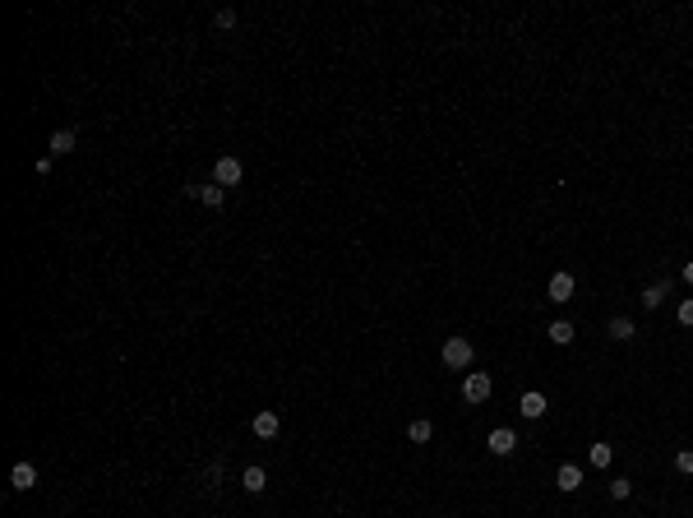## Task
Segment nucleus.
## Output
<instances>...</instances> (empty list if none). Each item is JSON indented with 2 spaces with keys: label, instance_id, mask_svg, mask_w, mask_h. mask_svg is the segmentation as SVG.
Returning <instances> with one entry per match:
<instances>
[{
  "label": "nucleus",
  "instance_id": "2eb2a0df",
  "mask_svg": "<svg viewBox=\"0 0 693 518\" xmlns=\"http://www.w3.org/2000/svg\"><path fill=\"white\" fill-rule=\"evenodd\" d=\"M633 333H638V329H633V320H628V315L610 320V338H619V342H624V338H633Z\"/></svg>",
  "mask_w": 693,
  "mask_h": 518
},
{
  "label": "nucleus",
  "instance_id": "9b49d317",
  "mask_svg": "<svg viewBox=\"0 0 693 518\" xmlns=\"http://www.w3.org/2000/svg\"><path fill=\"white\" fill-rule=\"evenodd\" d=\"M74 143H79V139H74V130H55V134H51V153H55V157H65V153H74Z\"/></svg>",
  "mask_w": 693,
  "mask_h": 518
},
{
  "label": "nucleus",
  "instance_id": "f3484780",
  "mask_svg": "<svg viewBox=\"0 0 693 518\" xmlns=\"http://www.w3.org/2000/svg\"><path fill=\"white\" fill-rule=\"evenodd\" d=\"M610 458H615L610 444H592V467H610Z\"/></svg>",
  "mask_w": 693,
  "mask_h": 518
},
{
  "label": "nucleus",
  "instance_id": "20e7f679",
  "mask_svg": "<svg viewBox=\"0 0 693 518\" xmlns=\"http://www.w3.org/2000/svg\"><path fill=\"white\" fill-rule=\"evenodd\" d=\"M277 426H282V421H277V412H254V421H250V430L259 435V440H273Z\"/></svg>",
  "mask_w": 693,
  "mask_h": 518
},
{
  "label": "nucleus",
  "instance_id": "1a4fd4ad",
  "mask_svg": "<svg viewBox=\"0 0 693 518\" xmlns=\"http://www.w3.org/2000/svg\"><path fill=\"white\" fill-rule=\"evenodd\" d=\"M555 486H560V491H578V486H583V467L564 463L560 472H555Z\"/></svg>",
  "mask_w": 693,
  "mask_h": 518
},
{
  "label": "nucleus",
  "instance_id": "a211bd4d",
  "mask_svg": "<svg viewBox=\"0 0 693 518\" xmlns=\"http://www.w3.org/2000/svg\"><path fill=\"white\" fill-rule=\"evenodd\" d=\"M628 496H633V481L615 477V481H610V500H628Z\"/></svg>",
  "mask_w": 693,
  "mask_h": 518
},
{
  "label": "nucleus",
  "instance_id": "4be33fe9",
  "mask_svg": "<svg viewBox=\"0 0 693 518\" xmlns=\"http://www.w3.org/2000/svg\"><path fill=\"white\" fill-rule=\"evenodd\" d=\"M684 283L693 287V259H689V264H684Z\"/></svg>",
  "mask_w": 693,
  "mask_h": 518
},
{
  "label": "nucleus",
  "instance_id": "f03ea898",
  "mask_svg": "<svg viewBox=\"0 0 693 518\" xmlns=\"http://www.w3.org/2000/svg\"><path fill=\"white\" fill-rule=\"evenodd\" d=\"M444 365L467 370V365H472V342H467V338H449V342H444Z\"/></svg>",
  "mask_w": 693,
  "mask_h": 518
},
{
  "label": "nucleus",
  "instance_id": "9d476101",
  "mask_svg": "<svg viewBox=\"0 0 693 518\" xmlns=\"http://www.w3.org/2000/svg\"><path fill=\"white\" fill-rule=\"evenodd\" d=\"M241 486H245V491H250V496H259V491H264V486H268V472H264V467H245Z\"/></svg>",
  "mask_w": 693,
  "mask_h": 518
},
{
  "label": "nucleus",
  "instance_id": "ddd939ff",
  "mask_svg": "<svg viewBox=\"0 0 693 518\" xmlns=\"http://www.w3.org/2000/svg\"><path fill=\"white\" fill-rule=\"evenodd\" d=\"M546 333H550V342H560V347H569V342H573V324L569 320H555Z\"/></svg>",
  "mask_w": 693,
  "mask_h": 518
},
{
  "label": "nucleus",
  "instance_id": "4468645a",
  "mask_svg": "<svg viewBox=\"0 0 693 518\" xmlns=\"http://www.w3.org/2000/svg\"><path fill=\"white\" fill-rule=\"evenodd\" d=\"M199 199H204L209 209H222V199H227V190H222V186H199Z\"/></svg>",
  "mask_w": 693,
  "mask_h": 518
},
{
  "label": "nucleus",
  "instance_id": "aec40b11",
  "mask_svg": "<svg viewBox=\"0 0 693 518\" xmlns=\"http://www.w3.org/2000/svg\"><path fill=\"white\" fill-rule=\"evenodd\" d=\"M213 23H218V28H231V23H236V10H218V14H213Z\"/></svg>",
  "mask_w": 693,
  "mask_h": 518
},
{
  "label": "nucleus",
  "instance_id": "423d86ee",
  "mask_svg": "<svg viewBox=\"0 0 693 518\" xmlns=\"http://www.w3.org/2000/svg\"><path fill=\"white\" fill-rule=\"evenodd\" d=\"M513 449H517V435H513V430H504V426H499V430H490V453L508 458Z\"/></svg>",
  "mask_w": 693,
  "mask_h": 518
},
{
  "label": "nucleus",
  "instance_id": "6e6552de",
  "mask_svg": "<svg viewBox=\"0 0 693 518\" xmlns=\"http://www.w3.org/2000/svg\"><path fill=\"white\" fill-rule=\"evenodd\" d=\"M569 297H573V273H555L550 278V301H555V306H564Z\"/></svg>",
  "mask_w": 693,
  "mask_h": 518
},
{
  "label": "nucleus",
  "instance_id": "412c9836",
  "mask_svg": "<svg viewBox=\"0 0 693 518\" xmlns=\"http://www.w3.org/2000/svg\"><path fill=\"white\" fill-rule=\"evenodd\" d=\"M680 324H689V329H693V297L680 301Z\"/></svg>",
  "mask_w": 693,
  "mask_h": 518
},
{
  "label": "nucleus",
  "instance_id": "39448f33",
  "mask_svg": "<svg viewBox=\"0 0 693 518\" xmlns=\"http://www.w3.org/2000/svg\"><path fill=\"white\" fill-rule=\"evenodd\" d=\"M517 412H522L527 421H541V417H546V394H536V389H532V394H522Z\"/></svg>",
  "mask_w": 693,
  "mask_h": 518
},
{
  "label": "nucleus",
  "instance_id": "7ed1b4c3",
  "mask_svg": "<svg viewBox=\"0 0 693 518\" xmlns=\"http://www.w3.org/2000/svg\"><path fill=\"white\" fill-rule=\"evenodd\" d=\"M462 398H467V403H485V398H490V375H485V370H467Z\"/></svg>",
  "mask_w": 693,
  "mask_h": 518
},
{
  "label": "nucleus",
  "instance_id": "0eeeda50",
  "mask_svg": "<svg viewBox=\"0 0 693 518\" xmlns=\"http://www.w3.org/2000/svg\"><path fill=\"white\" fill-rule=\"evenodd\" d=\"M10 486H14V491H33V486H37V467L33 463H14Z\"/></svg>",
  "mask_w": 693,
  "mask_h": 518
},
{
  "label": "nucleus",
  "instance_id": "f8f14e48",
  "mask_svg": "<svg viewBox=\"0 0 693 518\" xmlns=\"http://www.w3.org/2000/svg\"><path fill=\"white\" fill-rule=\"evenodd\" d=\"M666 297H671V283L661 278L656 287H647V292H642V306H647V310H656V306H661V301H666Z\"/></svg>",
  "mask_w": 693,
  "mask_h": 518
},
{
  "label": "nucleus",
  "instance_id": "f257e3e1",
  "mask_svg": "<svg viewBox=\"0 0 693 518\" xmlns=\"http://www.w3.org/2000/svg\"><path fill=\"white\" fill-rule=\"evenodd\" d=\"M241 176H245V167H241V157H218V162H213V186H241Z\"/></svg>",
  "mask_w": 693,
  "mask_h": 518
},
{
  "label": "nucleus",
  "instance_id": "dca6fc26",
  "mask_svg": "<svg viewBox=\"0 0 693 518\" xmlns=\"http://www.w3.org/2000/svg\"><path fill=\"white\" fill-rule=\"evenodd\" d=\"M407 435H411V444H425L430 435H435V426H430V421H411V426H407Z\"/></svg>",
  "mask_w": 693,
  "mask_h": 518
},
{
  "label": "nucleus",
  "instance_id": "6ab92c4d",
  "mask_svg": "<svg viewBox=\"0 0 693 518\" xmlns=\"http://www.w3.org/2000/svg\"><path fill=\"white\" fill-rule=\"evenodd\" d=\"M675 467H680V472H693V449H680V453H675Z\"/></svg>",
  "mask_w": 693,
  "mask_h": 518
}]
</instances>
